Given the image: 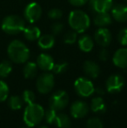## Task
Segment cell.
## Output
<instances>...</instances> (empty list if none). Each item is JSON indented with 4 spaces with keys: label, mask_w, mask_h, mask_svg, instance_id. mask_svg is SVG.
<instances>
[{
    "label": "cell",
    "mask_w": 127,
    "mask_h": 128,
    "mask_svg": "<svg viewBox=\"0 0 127 128\" xmlns=\"http://www.w3.org/2000/svg\"><path fill=\"white\" fill-rule=\"evenodd\" d=\"M7 53L10 59L16 64H24L26 63L30 58V50L22 41H11L7 48Z\"/></svg>",
    "instance_id": "6da1fadb"
},
{
    "label": "cell",
    "mask_w": 127,
    "mask_h": 128,
    "mask_svg": "<svg viewBox=\"0 0 127 128\" xmlns=\"http://www.w3.org/2000/svg\"><path fill=\"white\" fill-rule=\"evenodd\" d=\"M68 24L71 30H75L77 33H84L91 26V18L83 10H74L70 12Z\"/></svg>",
    "instance_id": "7a4b0ae2"
},
{
    "label": "cell",
    "mask_w": 127,
    "mask_h": 128,
    "mask_svg": "<svg viewBox=\"0 0 127 128\" xmlns=\"http://www.w3.org/2000/svg\"><path fill=\"white\" fill-rule=\"evenodd\" d=\"M44 117V109L40 104L32 103L27 104L24 112V121L29 127L36 126L41 123Z\"/></svg>",
    "instance_id": "3957f363"
},
{
    "label": "cell",
    "mask_w": 127,
    "mask_h": 128,
    "mask_svg": "<svg viewBox=\"0 0 127 128\" xmlns=\"http://www.w3.org/2000/svg\"><path fill=\"white\" fill-rule=\"evenodd\" d=\"M2 30L7 34L16 35L22 32L25 28V22L21 17L17 15L7 16L2 21Z\"/></svg>",
    "instance_id": "277c9868"
},
{
    "label": "cell",
    "mask_w": 127,
    "mask_h": 128,
    "mask_svg": "<svg viewBox=\"0 0 127 128\" xmlns=\"http://www.w3.org/2000/svg\"><path fill=\"white\" fill-rule=\"evenodd\" d=\"M74 89L78 95L87 98L95 92V87L92 81L85 77H80L75 80Z\"/></svg>",
    "instance_id": "5b68a950"
},
{
    "label": "cell",
    "mask_w": 127,
    "mask_h": 128,
    "mask_svg": "<svg viewBox=\"0 0 127 128\" xmlns=\"http://www.w3.org/2000/svg\"><path fill=\"white\" fill-rule=\"evenodd\" d=\"M55 86V78L53 74L49 72L42 73L37 79L36 87L38 92L42 94H47L51 92Z\"/></svg>",
    "instance_id": "8992f818"
},
{
    "label": "cell",
    "mask_w": 127,
    "mask_h": 128,
    "mask_svg": "<svg viewBox=\"0 0 127 128\" xmlns=\"http://www.w3.org/2000/svg\"><path fill=\"white\" fill-rule=\"evenodd\" d=\"M69 103V95L64 90H58L53 92L49 98L50 108L56 110L57 112L62 111L67 106Z\"/></svg>",
    "instance_id": "52a82bcc"
},
{
    "label": "cell",
    "mask_w": 127,
    "mask_h": 128,
    "mask_svg": "<svg viewBox=\"0 0 127 128\" xmlns=\"http://www.w3.org/2000/svg\"><path fill=\"white\" fill-rule=\"evenodd\" d=\"M42 8L36 2H32V3H30L29 4H27L24 10V18L31 24H33V23L38 21L40 19L41 16H42Z\"/></svg>",
    "instance_id": "ba28073f"
},
{
    "label": "cell",
    "mask_w": 127,
    "mask_h": 128,
    "mask_svg": "<svg viewBox=\"0 0 127 128\" xmlns=\"http://www.w3.org/2000/svg\"><path fill=\"white\" fill-rule=\"evenodd\" d=\"M125 78L120 74H112L107 78L105 82V88L109 93H118L124 88Z\"/></svg>",
    "instance_id": "9c48e42d"
},
{
    "label": "cell",
    "mask_w": 127,
    "mask_h": 128,
    "mask_svg": "<svg viewBox=\"0 0 127 128\" xmlns=\"http://www.w3.org/2000/svg\"><path fill=\"white\" fill-rule=\"evenodd\" d=\"M112 40V35L106 27H98L94 33V42L101 47H107Z\"/></svg>",
    "instance_id": "30bf717a"
},
{
    "label": "cell",
    "mask_w": 127,
    "mask_h": 128,
    "mask_svg": "<svg viewBox=\"0 0 127 128\" xmlns=\"http://www.w3.org/2000/svg\"><path fill=\"white\" fill-rule=\"evenodd\" d=\"M88 4L94 14L108 12L113 6V0H89Z\"/></svg>",
    "instance_id": "8fae6325"
},
{
    "label": "cell",
    "mask_w": 127,
    "mask_h": 128,
    "mask_svg": "<svg viewBox=\"0 0 127 128\" xmlns=\"http://www.w3.org/2000/svg\"><path fill=\"white\" fill-rule=\"evenodd\" d=\"M89 110L90 107L86 102L83 100H76L71 106L70 112L74 118H82L88 114Z\"/></svg>",
    "instance_id": "7c38bea8"
},
{
    "label": "cell",
    "mask_w": 127,
    "mask_h": 128,
    "mask_svg": "<svg viewBox=\"0 0 127 128\" xmlns=\"http://www.w3.org/2000/svg\"><path fill=\"white\" fill-rule=\"evenodd\" d=\"M112 17L119 23H125L127 21V4H117L111 9Z\"/></svg>",
    "instance_id": "4fadbf2b"
},
{
    "label": "cell",
    "mask_w": 127,
    "mask_h": 128,
    "mask_svg": "<svg viewBox=\"0 0 127 128\" xmlns=\"http://www.w3.org/2000/svg\"><path fill=\"white\" fill-rule=\"evenodd\" d=\"M54 59L47 53H41L37 58V67L44 72H50L54 66Z\"/></svg>",
    "instance_id": "5bb4252c"
},
{
    "label": "cell",
    "mask_w": 127,
    "mask_h": 128,
    "mask_svg": "<svg viewBox=\"0 0 127 128\" xmlns=\"http://www.w3.org/2000/svg\"><path fill=\"white\" fill-rule=\"evenodd\" d=\"M112 62L117 67L121 69L127 68V48H120L117 50L112 58Z\"/></svg>",
    "instance_id": "9a60e30c"
},
{
    "label": "cell",
    "mask_w": 127,
    "mask_h": 128,
    "mask_svg": "<svg viewBox=\"0 0 127 128\" xmlns=\"http://www.w3.org/2000/svg\"><path fill=\"white\" fill-rule=\"evenodd\" d=\"M83 71L85 74L90 78H97L100 74L99 66L92 60H86L84 63Z\"/></svg>",
    "instance_id": "2e32d148"
},
{
    "label": "cell",
    "mask_w": 127,
    "mask_h": 128,
    "mask_svg": "<svg viewBox=\"0 0 127 128\" xmlns=\"http://www.w3.org/2000/svg\"><path fill=\"white\" fill-rule=\"evenodd\" d=\"M112 17L108 12L95 14L93 18V23L98 27H106L112 23Z\"/></svg>",
    "instance_id": "e0dca14e"
},
{
    "label": "cell",
    "mask_w": 127,
    "mask_h": 128,
    "mask_svg": "<svg viewBox=\"0 0 127 128\" xmlns=\"http://www.w3.org/2000/svg\"><path fill=\"white\" fill-rule=\"evenodd\" d=\"M79 49L84 52H90L94 47V40L91 36L83 35L78 39Z\"/></svg>",
    "instance_id": "ac0fdd59"
},
{
    "label": "cell",
    "mask_w": 127,
    "mask_h": 128,
    "mask_svg": "<svg viewBox=\"0 0 127 128\" xmlns=\"http://www.w3.org/2000/svg\"><path fill=\"white\" fill-rule=\"evenodd\" d=\"M37 44L39 48L42 50H50L55 44V37L52 34H45L41 35L37 39Z\"/></svg>",
    "instance_id": "d6986e66"
},
{
    "label": "cell",
    "mask_w": 127,
    "mask_h": 128,
    "mask_svg": "<svg viewBox=\"0 0 127 128\" xmlns=\"http://www.w3.org/2000/svg\"><path fill=\"white\" fill-rule=\"evenodd\" d=\"M90 109L95 113H104L106 111V104L100 96H97L92 100Z\"/></svg>",
    "instance_id": "ffe728a7"
},
{
    "label": "cell",
    "mask_w": 127,
    "mask_h": 128,
    "mask_svg": "<svg viewBox=\"0 0 127 128\" xmlns=\"http://www.w3.org/2000/svg\"><path fill=\"white\" fill-rule=\"evenodd\" d=\"M24 36L28 41H36L40 38L41 36V30L37 26H30L24 28L23 30Z\"/></svg>",
    "instance_id": "44dd1931"
},
{
    "label": "cell",
    "mask_w": 127,
    "mask_h": 128,
    "mask_svg": "<svg viewBox=\"0 0 127 128\" xmlns=\"http://www.w3.org/2000/svg\"><path fill=\"white\" fill-rule=\"evenodd\" d=\"M37 63L34 62H27L25 64V66H24V69H23V74L25 78L31 79L34 78L37 74Z\"/></svg>",
    "instance_id": "7402d4cb"
},
{
    "label": "cell",
    "mask_w": 127,
    "mask_h": 128,
    "mask_svg": "<svg viewBox=\"0 0 127 128\" xmlns=\"http://www.w3.org/2000/svg\"><path fill=\"white\" fill-rule=\"evenodd\" d=\"M54 124L58 128H70L71 126V120L65 113H58Z\"/></svg>",
    "instance_id": "603a6c76"
},
{
    "label": "cell",
    "mask_w": 127,
    "mask_h": 128,
    "mask_svg": "<svg viewBox=\"0 0 127 128\" xmlns=\"http://www.w3.org/2000/svg\"><path fill=\"white\" fill-rule=\"evenodd\" d=\"M12 71V64L10 61L3 60L0 63V78H6Z\"/></svg>",
    "instance_id": "cb8c5ba5"
},
{
    "label": "cell",
    "mask_w": 127,
    "mask_h": 128,
    "mask_svg": "<svg viewBox=\"0 0 127 128\" xmlns=\"http://www.w3.org/2000/svg\"><path fill=\"white\" fill-rule=\"evenodd\" d=\"M23 103H24V101H23L22 98L17 96V95H14V96H11L10 98H9L8 104H9V106H10V109L19 110L22 108Z\"/></svg>",
    "instance_id": "d4e9b609"
},
{
    "label": "cell",
    "mask_w": 127,
    "mask_h": 128,
    "mask_svg": "<svg viewBox=\"0 0 127 128\" xmlns=\"http://www.w3.org/2000/svg\"><path fill=\"white\" fill-rule=\"evenodd\" d=\"M64 43L66 44H73L78 41V33L75 30H70L64 33Z\"/></svg>",
    "instance_id": "484cf974"
},
{
    "label": "cell",
    "mask_w": 127,
    "mask_h": 128,
    "mask_svg": "<svg viewBox=\"0 0 127 128\" xmlns=\"http://www.w3.org/2000/svg\"><path fill=\"white\" fill-rule=\"evenodd\" d=\"M57 114H58V112H57L56 110L52 109V108H49L48 110L44 111V118H45L46 123L50 124V125L54 124L55 120H56Z\"/></svg>",
    "instance_id": "4316f807"
},
{
    "label": "cell",
    "mask_w": 127,
    "mask_h": 128,
    "mask_svg": "<svg viewBox=\"0 0 127 128\" xmlns=\"http://www.w3.org/2000/svg\"><path fill=\"white\" fill-rule=\"evenodd\" d=\"M67 69H68V63L64 62V61H60L58 63H55L51 71L55 74H62V73L65 72L67 71Z\"/></svg>",
    "instance_id": "83f0119b"
},
{
    "label": "cell",
    "mask_w": 127,
    "mask_h": 128,
    "mask_svg": "<svg viewBox=\"0 0 127 128\" xmlns=\"http://www.w3.org/2000/svg\"><path fill=\"white\" fill-rule=\"evenodd\" d=\"M22 100L27 104H32V103H35L36 95L31 90H25L22 94Z\"/></svg>",
    "instance_id": "f1b7e54d"
},
{
    "label": "cell",
    "mask_w": 127,
    "mask_h": 128,
    "mask_svg": "<svg viewBox=\"0 0 127 128\" xmlns=\"http://www.w3.org/2000/svg\"><path fill=\"white\" fill-rule=\"evenodd\" d=\"M86 128H104V126L100 118L97 117H92L87 120Z\"/></svg>",
    "instance_id": "f546056e"
},
{
    "label": "cell",
    "mask_w": 127,
    "mask_h": 128,
    "mask_svg": "<svg viewBox=\"0 0 127 128\" xmlns=\"http://www.w3.org/2000/svg\"><path fill=\"white\" fill-rule=\"evenodd\" d=\"M9 95L8 84L3 80H0V102L6 100Z\"/></svg>",
    "instance_id": "4dcf8cb0"
},
{
    "label": "cell",
    "mask_w": 127,
    "mask_h": 128,
    "mask_svg": "<svg viewBox=\"0 0 127 128\" xmlns=\"http://www.w3.org/2000/svg\"><path fill=\"white\" fill-rule=\"evenodd\" d=\"M117 40L121 46H127V27L121 29L117 35Z\"/></svg>",
    "instance_id": "1f68e13d"
},
{
    "label": "cell",
    "mask_w": 127,
    "mask_h": 128,
    "mask_svg": "<svg viewBox=\"0 0 127 128\" xmlns=\"http://www.w3.org/2000/svg\"><path fill=\"white\" fill-rule=\"evenodd\" d=\"M63 17V12L59 8H52L48 12V18L52 20H59Z\"/></svg>",
    "instance_id": "d6a6232c"
},
{
    "label": "cell",
    "mask_w": 127,
    "mask_h": 128,
    "mask_svg": "<svg viewBox=\"0 0 127 128\" xmlns=\"http://www.w3.org/2000/svg\"><path fill=\"white\" fill-rule=\"evenodd\" d=\"M64 30V24L61 22H54L51 26V32L53 36H57L61 34Z\"/></svg>",
    "instance_id": "836d02e7"
},
{
    "label": "cell",
    "mask_w": 127,
    "mask_h": 128,
    "mask_svg": "<svg viewBox=\"0 0 127 128\" xmlns=\"http://www.w3.org/2000/svg\"><path fill=\"white\" fill-rule=\"evenodd\" d=\"M109 56H110L109 52L107 49H105V47H103L99 51V52H98V58H99V60L104 61V62L106 61V60H108Z\"/></svg>",
    "instance_id": "e575fe53"
},
{
    "label": "cell",
    "mask_w": 127,
    "mask_h": 128,
    "mask_svg": "<svg viewBox=\"0 0 127 128\" xmlns=\"http://www.w3.org/2000/svg\"><path fill=\"white\" fill-rule=\"evenodd\" d=\"M88 1L89 0H68V2H69L72 6H75V7L84 6V5L88 3Z\"/></svg>",
    "instance_id": "d590c367"
},
{
    "label": "cell",
    "mask_w": 127,
    "mask_h": 128,
    "mask_svg": "<svg viewBox=\"0 0 127 128\" xmlns=\"http://www.w3.org/2000/svg\"><path fill=\"white\" fill-rule=\"evenodd\" d=\"M95 92L98 95H103L105 93V91H104V89L102 87H98L97 89H95Z\"/></svg>",
    "instance_id": "8d00e7d4"
},
{
    "label": "cell",
    "mask_w": 127,
    "mask_h": 128,
    "mask_svg": "<svg viewBox=\"0 0 127 128\" xmlns=\"http://www.w3.org/2000/svg\"><path fill=\"white\" fill-rule=\"evenodd\" d=\"M39 128H48L46 126H39Z\"/></svg>",
    "instance_id": "74e56055"
},
{
    "label": "cell",
    "mask_w": 127,
    "mask_h": 128,
    "mask_svg": "<svg viewBox=\"0 0 127 128\" xmlns=\"http://www.w3.org/2000/svg\"><path fill=\"white\" fill-rule=\"evenodd\" d=\"M124 1H125V2H126V3H127V0H124Z\"/></svg>",
    "instance_id": "f35d334b"
},
{
    "label": "cell",
    "mask_w": 127,
    "mask_h": 128,
    "mask_svg": "<svg viewBox=\"0 0 127 128\" xmlns=\"http://www.w3.org/2000/svg\"><path fill=\"white\" fill-rule=\"evenodd\" d=\"M25 128H29V127H25Z\"/></svg>",
    "instance_id": "ab89813d"
}]
</instances>
